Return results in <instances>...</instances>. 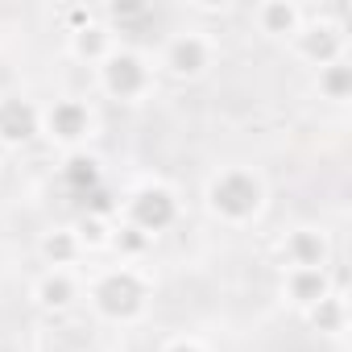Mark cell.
I'll list each match as a JSON object with an SVG mask.
<instances>
[{"instance_id":"obj_9","label":"cell","mask_w":352,"mask_h":352,"mask_svg":"<svg viewBox=\"0 0 352 352\" xmlns=\"http://www.w3.org/2000/svg\"><path fill=\"white\" fill-rule=\"evenodd\" d=\"M38 137H42V104H34L21 91H5L0 96V145L21 149Z\"/></svg>"},{"instance_id":"obj_16","label":"cell","mask_w":352,"mask_h":352,"mask_svg":"<svg viewBox=\"0 0 352 352\" xmlns=\"http://www.w3.org/2000/svg\"><path fill=\"white\" fill-rule=\"evenodd\" d=\"M100 157L96 153H87V149H79V153H67L63 157V183L71 187V191H79V195H91L96 187H100Z\"/></svg>"},{"instance_id":"obj_14","label":"cell","mask_w":352,"mask_h":352,"mask_svg":"<svg viewBox=\"0 0 352 352\" xmlns=\"http://www.w3.org/2000/svg\"><path fill=\"white\" fill-rule=\"evenodd\" d=\"M38 257L46 270H75L83 261V249L71 232V224H58V228H46L42 241H38Z\"/></svg>"},{"instance_id":"obj_8","label":"cell","mask_w":352,"mask_h":352,"mask_svg":"<svg viewBox=\"0 0 352 352\" xmlns=\"http://www.w3.org/2000/svg\"><path fill=\"white\" fill-rule=\"evenodd\" d=\"M274 257L286 270H331V236L319 224H294L274 241Z\"/></svg>"},{"instance_id":"obj_2","label":"cell","mask_w":352,"mask_h":352,"mask_svg":"<svg viewBox=\"0 0 352 352\" xmlns=\"http://www.w3.org/2000/svg\"><path fill=\"white\" fill-rule=\"evenodd\" d=\"M153 282L141 265H108L87 282V307L100 323L133 327L149 315Z\"/></svg>"},{"instance_id":"obj_12","label":"cell","mask_w":352,"mask_h":352,"mask_svg":"<svg viewBox=\"0 0 352 352\" xmlns=\"http://www.w3.org/2000/svg\"><path fill=\"white\" fill-rule=\"evenodd\" d=\"M336 286H340V282L331 278V270H286L278 294H282L286 307H294L298 315H307V311H311L319 298H327Z\"/></svg>"},{"instance_id":"obj_5","label":"cell","mask_w":352,"mask_h":352,"mask_svg":"<svg viewBox=\"0 0 352 352\" xmlns=\"http://www.w3.org/2000/svg\"><path fill=\"white\" fill-rule=\"evenodd\" d=\"M96 133H100V116H96L91 100H83V96H58L42 108V137L50 145H58L63 153L87 149V141Z\"/></svg>"},{"instance_id":"obj_17","label":"cell","mask_w":352,"mask_h":352,"mask_svg":"<svg viewBox=\"0 0 352 352\" xmlns=\"http://www.w3.org/2000/svg\"><path fill=\"white\" fill-rule=\"evenodd\" d=\"M315 91H319V100H327V104H336V108L348 104V100H352V67H348V58L319 67V71H315Z\"/></svg>"},{"instance_id":"obj_20","label":"cell","mask_w":352,"mask_h":352,"mask_svg":"<svg viewBox=\"0 0 352 352\" xmlns=\"http://www.w3.org/2000/svg\"><path fill=\"white\" fill-rule=\"evenodd\" d=\"M157 352H208V344L199 340V336H170V340H162V348Z\"/></svg>"},{"instance_id":"obj_4","label":"cell","mask_w":352,"mask_h":352,"mask_svg":"<svg viewBox=\"0 0 352 352\" xmlns=\"http://www.w3.org/2000/svg\"><path fill=\"white\" fill-rule=\"evenodd\" d=\"M96 87H100V96H108V100L133 108V104H145V100L153 96V87H157V67H153V58H149L145 50L120 42V46L96 67Z\"/></svg>"},{"instance_id":"obj_15","label":"cell","mask_w":352,"mask_h":352,"mask_svg":"<svg viewBox=\"0 0 352 352\" xmlns=\"http://www.w3.org/2000/svg\"><path fill=\"white\" fill-rule=\"evenodd\" d=\"M307 323H311L319 336L340 340V336L348 331V294H344V286H336L327 298H319V302L307 311Z\"/></svg>"},{"instance_id":"obj_19","label":"cell","mask_w":352,"mask_h":352,"mask_svg":"<svg viewBox=\"0 0 352 352\" xmlns=\"http://www.w3.org/2000/svg\"><path fill=\"white\" fill-rule=\"evenodd\" d=\"M108 249L120 257V265H141V257L153 249V236H145L141 228L116 220V232H112V245H108Z\"/></svg>"},{"instance_id":"obj_10","label":"cell","mask_w":352,"mask_h":352,"mask_svg":"<svg viewBox=\"0 0 352 352\" xmlns=\"http://www.w3.org/2000/svg\"><path fill=\"white\" fill-rule=\"evenodd\" d=\"M307 17H311V9L294 5V0H261V5L249 9V25L270 42H290L307 25Z\"/></svg>"},{"instance_id":"obj_11","label":"cell","mask_w":352,"mask_h":352,"mask_svg":"<svg viewBox=\"0 0 352 352\" xmlns=\"http://www.w3.org/2000/svg\"><path fill=\"white\" fill-rule=\"evenodd\" d=\"M83 286H79V274L75 270H42L30 286V298L38 311L46 315H67L75 302H79Z\"/></svg>"},{"instance_id":"obj_1","label":"cell","mask_w":352,"mask_h":352,"mask_svg":"<svg viewBox=\"0 0 352 352\" xmlns=\"http://www.w3.org/2000/svg\"><path fill=\"white\" fill-rule=\"evenodd\" d=\"M204 208L224 228H253L270 208V183L257 166H220L204 183Z\"/></svg>"},{"instance_id":"obj_7","label":"cell","mask_w":352,"mask_h":352,"mask_svg":"<svg viewBox=\"0 0 352 352\" xmlns=\"http://www.w3.org/2000/svg\"><path fill=\"white\" fill-rule=\"evenodd\" d=\"M290 50H294V58H302L307 67L319 71V67H327V63L348 58V30H344V21L327 17L323 9H311L307 25L290 38Z\"/></svg>"},{"instance_id":"obj_18","label":"cell","mask_w":352,"mask_h":352,"mask_svg":"<svg viewBox=\"0 0 352 352\" xmlns=\"http://www.w3.org/2000/svg\"><path fill=\"white\" fill-rule=\"evenodd\" d=\"M71 232H75V241H79L83 257H87V253H104V249L112 245L116 220H112V216H96V212H83V216L71 224Z\"/></svg>"},{"instance_id":"obj_13","label":"cell","mask_w":352,"mask_h":352,"mask_svg":"<svg viewBox=\"0 0 352 352\" xmlns=\"http://www.w3.org/2000/svg\"><path fill=\"white\" fill-rule=\"evenodd\" d=\"M116 46H120V38H116V30H108V25L100 21V13H96L87 25H79V30L67 34V54H71L75 63H83V67H100Z\"/></svg>"},{"instance_id":"obj_6","label":"cell","mask_w":352,"mask_h":352,"mask_svg":"<svg viewBox=\"0 0 352 352\" xmlns=\"http://www.w3.org/2000/svg\"><path fill=\"white\" fill-rule=\"evenodd\" d=\"M179 216H183L179 191H174L170 183H162V179H145L141 187H133L124 195V216L120 220L157 241L162 232H170L174 224H179Z\"/></svg>"},{"instance_id":"obj_3","label":"cell","mask_w":352,"mask_h":352,"mask_svg":"<svg viewBox=\"0 0 352 352\" xmlns=\"http://www.w3.org/2000/svg\"><path fill=\"white\" fill-rule=\"evenodd\" d=\"M216 58H220V42L212 38V30H204V25H183V30H174V34L162 42L153 67H157V75H166V79H174V83H199V79L212 75Z\"/></svg>"}]
</instances>
